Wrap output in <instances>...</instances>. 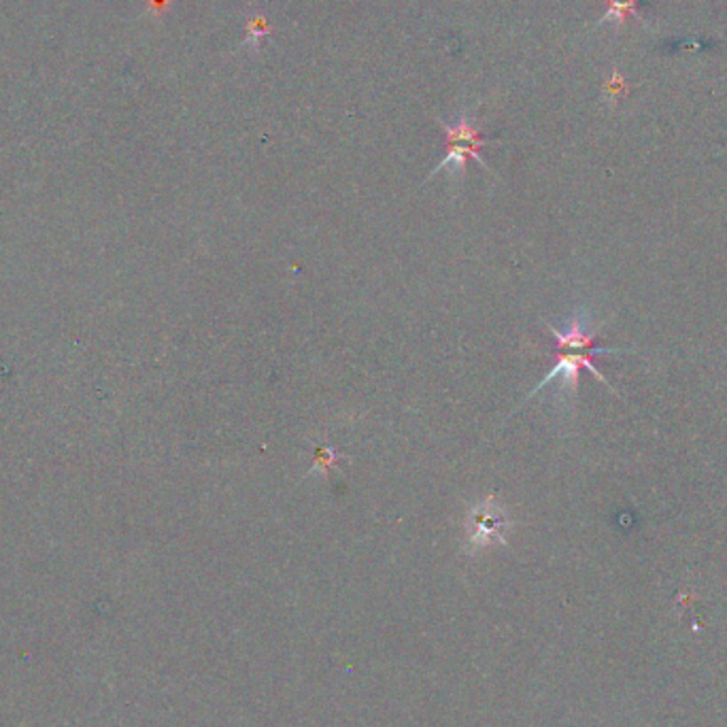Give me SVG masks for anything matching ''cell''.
<instances>
[{
  "mask_svg": "<svg viewBox=\"0 0 727 727\" xmlns=\"http://www.w3.org/2000/svg\"><path fill=\"white\" fill-rule=\"evenodd\" d=\"M634 3L636 0H611V7H608L604 21H617V24H621L628 18V13L634 11Z\"/></svg>",
  "mask_w": 727,
  "mask_h": 727,
  "instance_id": "obj_6",
  "label": "cell"
},
{
  "mask_svg": "<svg viewBox=\"0 0 727 727\" xmlns=\"http://www.w3.org/2000/svg\"><path fill=\"white\" fill-rule=\"evenodd\" d=\"M512 523L506 515L504 506L496 500V496L477 502L468 512V543L473 547H488L506 541V534Z\"/></svg>",
  "mask_w": 727,
  "mask_h": 727,
  "instance_id": "obj_3",
  "label": "cell"
},
{
  "mask_svg": "<svg viewBox=\"0 0 727 727\" xmlns=\"http://www.w3.org/2000/svg\"><path fill=\"white\" fill-rule=\"evenodd\" d=\"M313 449V468L309 470L307 477H311V474H322L324 481H328L330 470L336 466V462H339V459H349L343 456V453H336L330 445H315Z\"/></svg>",
  "mask_w": 727,
  "mask_h": 727,
  "instance_id": "obj_4",
  "label": "cell"
},
{
  "mask_svg": "<svg viewBox=\"0 0 727 727\" xmlns=\"http://www.w3.org/2000/svg\"><path fill=\"white\" fill-rule=\"evenodd\" d=\"M442 128H445V135H447V156L434 170H432L427 179L436 177L441 170H447V168L453 170L456 175H462L464 168H466V158L477 160L481 167L488 168L483 156H481V149H483L485 145H489V143L479 135L477 126L470 121L468 115L459 117L457 124L442 126Z\"/></svg>",
  "mask_w": 727,
  "mask_h": 727,
  "instance_id": "obj_2",
  "label": "cell"
},
{
  "mask_svg": "<svg viewBox=\"0 0 727 727\" xmlns=\"http://www.w3.org/2000/svg\"><path fill=\"white\" fill-rule=\"evenodd\" d=\"M266 35H269V21H266L264 15H260V13L254 15L247 24V36H245L243 45L258 50L262 39H264Z\"/></svg>",
  "mask_w": 727,
  "mask_h": 727,
  "instance_id": "obj_5",
  "label": "cell"
},
{
  "mask_svg": "<svg viewBox=\"0 0 727 727\" xmlns=\"http://www.w3.org/2000/svg\"><path fill=\"white\" fill-rule=\"evenodd\" d=\"M608 354H628V349H600V347H591V349H570V347H558V362H555V366L547 372V377H544L543 381L538 383L530 394H528V398L523 400V404H526L528 400H532L543 387H547V385L551 381H555L558 377L561 379V389H564V392H570V395H576V387H579V372L582 371V368H587V371L596 374L598 381H602L606 387L613 389V385L604 379V374L593 366V356H608Z\"/></svg>",
  "mask_w": 727,
  "mask_h": 727,
  "instance_id": "obj_1",
  "label": "cell"
}]
</instances>
